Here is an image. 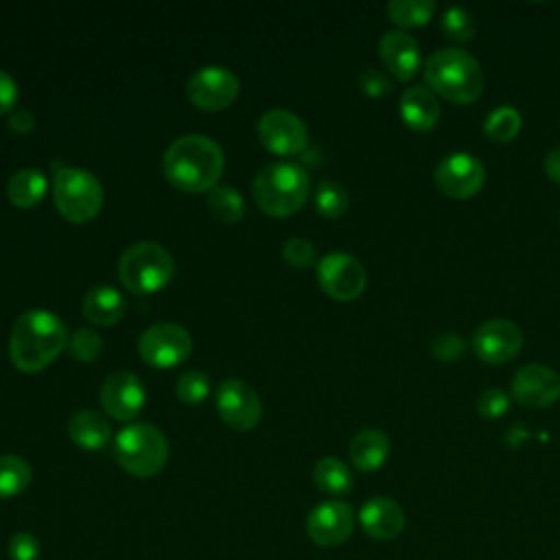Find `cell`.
<instances>
[{"label": "cell", "instance_id": "6da1fadb", "mask_svg": "<svg viewBox=\"0 0 560 560\" xmlns=\"http://www.w3.org/2000/svg\"><path fill=\"white\" fill-rule=\"evenodd\" d=\"M223 162V149L212 138L188 133L168 144L162 158V171L184 192H208L217 186Z\"/></svg>", "mask_w": 560, "mask_h": 560}, {"label": "cell", "instance_id": "7a4b0ae2", "mask_svg": "<svg viewBox=\"0 0 560 560\" xmlns=\"http://www.w3.org/2000/svg\"><path fill=\"white\" fill-rule=\"evenodd\" d=\"M66 346V324L52 311L31 308L13 322L9 357L20 372H39L48 368Z\"/></svg>", "mask_w": 560, "mask_h": 560}, {"label": "cell", "instance_id": "3957f363", "mask_svg": "<svg viewBox=\"0 0 560 560\" xmlns=\"http://www.w3.org/2000/svg\"><path fill=\"white\" fill-rule=\"evenodd\" d=\"M429 90L455 105L475 103L483 92V70L479 61L462 48H442L424 63Z\"/></svg>", "mask_w": 560, "mask_h": 560}, {"label": "cell", "instance_id": "277c9868", "mask_svg": "<svg viewBox=\"0 0 560 560\" xmlns=\"http://www.w3.org/2000/svg\"><path fill=\"white\" fill-rule=\"evenodd\" d=\"M252 192L256 206L265 214L289 217L306 203L311 182L300 164L269 162L256 173L252 182Z\"/></svg>", "mask_w": 560, "mask_h": 560}, {"label": "cell", "instance_id": "5b68a950", "mask_svg": "<svg viewBox=\"0 0 560 560\" xmlns=\"http://www.w3.org/2000/svg\"><path fill=\"white\" fill-rule=\"evenodd\" d=\"M114 457L133 477L158 475L168 459L164 433L149 422H131L114 438Z\"/></svg>", "mask_w": 560, "mask_h": 560}, {"label": "cell", "instance_id": "8992f818", "mask_svg": "<svg viewBox=\"0 0 560 560\" xmlns=\"http://www.w3.org/2000/svg\"><path fill=\"white\" fill-rule=\"evenodd\" d=\"M175 260L166 247L155 241H138L129 245L118 260V276L125 289L136 295L155 293L171 282Z\"/></svg>", "mask_w": 560, "mask_h": 560}, {"label": "cell", "instance_id": "52a82bcc", "mask_svg": "<svg viewBox=\"0 0 560 560\" xmlns=\"http://www.w3.org/2000/svg\"><path fill=\"white\" fill-rule=\"evenodd\" d=\"M52 197L59 214L72 223L94 219L103 206V186L98 177L85 168H55Z\"/></svg>", "mask_w": 560, "mask_h": 560}, {"label": "cell", "instance_id": "ba28073f", "mask_svg": "<svg viewBox=\"0 0 560 560\" xmlns=\"http://www.w3.org/2000/svg\"><path fill=\"white\" fill-rule=\"evenodd\" d=\"M192 350L188 330L175 322H158L142 330L138 352L144 363L166 370L179 365Z\"/></svg>", "mask_w": 560, "mask_h": 560}, {"label": "cell", "instance_id": "9c48e42d", "mask_svg": "<svg viewBox=\"0 0 560 560\" xmlns=\"http://www.w3.org/2000/svg\"><path fill=\"white\" fill-rule=\"evenodd\" d=\"M433 182L444 197L464 201L481 192L486 184V166L470 153H451L435 166Z\"/></svg>", "mask_w": 560, "mask_h": 560}, {"label": "cell", "instance_id": "30bf717a", "mask_svg": "<svg viewBox=\"0 0 560 560\" xmlns=\"http://www.w3.org/2000/svg\"><path fill=\"white\" fill-rule=\"evenodd\" d=\"M241 81L225 66H203L195 70L186 83L188 101L199 109H225L238 96Z\"/></svg>", "mask_w": 560, "mask_h": 560}, {"label": "cell", "instance_id": "8fae6325", "mask_svg": "<svg viewBox=\"0 0 560 560\" xmlns=\"http://www.w3.org/2000/svg\"><path fill=\"white\" fill-rule=\"evenodd\" d=\"M317 280L332 300L352 302L363 293L368 273L354 256L346 252H330L317 262Z\"/></svg>", "mask_w": 560, "mask_h": 560}, {"label": "cell", "instance_id": "7c38bea8", "mask_svg": "<svg viewBox=\"0 0 560 560\" xmlns=\"http://www.w3.org/2000/svg\"><path fill=\"white\" fill-rule=\"evenodd\" d=\"M214 405L221 420L238 431L254 429L262 416L258 392L247 381L234 376L219 383Z\"/></svg>", "mask_w": 560, "mask_h": 560}, {"label": "cell", "instance_id": "4fadbf2b", "mask_svg": "<svg viewBox=\"0 0 560 560\" xmlns=\"http://www.w3.org/2000/svg\"><path fill=\"white\" fill-rule=\"evenodd\" d=\"M258 138L265 149L278 155L302 153L308 144V131L302 118L282 107L267 109L258 118Z\"/></svg>", "mask_w": 560, "mask_h": 560}, {"label": "cell", "instance_id": "5bb4252c", "mask_svg": "<svg viewBox=\"0 0 560 560\" xmlns=\"http://www.w3.org/2000/svg\"><path fill=\"white\" fill-rule=\"evenodd\" d=\"M523 348V330L510 319L483 322L472 332V352L490 365L512 361Z\"/></svg>", "mask_w": 560, "mask_h": 560}, {"label": "cell", "instance_id": "9a60e30c", "mask_svg": "<svg viewBox=\"0 0 560 560\" xmlns=\"http://www.w3.org/2000/svg\"><path fill=\"white\" fill-rule=\"evenodd\" d=\"M354 514L346 501L317 503L306 516V534L319 547H337L352 536Z\"/></svg>", "mask_w": 560, "mask_h": 560}, {"label": "cell", "instance_id": "2e32d148", "mask_svg": "<svg viewBox=\"0 0 560 560\" xmlns=\"http://www.w3.org/2000/svg\"><path fill=\"white\" fill-rule=\"evenodd\" d=\"M98 398H101L103 409L114 420L129 422L142 411L144 400H147V389L133 372L118 370V372H112L103 381Z\"/></svg>", "mask_w": 560, "mask_h": 560}, {"label": "cell", "instance_id": "e0dca14e", "mask_svg": "<svg viewBox=\"0 0 560 560\" xmlns=\"http://www.w3.org/2000/svg\"><path fill=\"white\" fill-rule=\"evenodd\" d=\"M512 396L529 409L551 407L560 398V374L549 365L527 363L512 378Z\"/></svg>", "mask_w": 560, "mask_h": 560}, {"label": "cell", "instance_id": "ac0fdd59", "mask_svg": "<svg viewBox=\"0 0 560 560\" xmlns=\"http://www.w3.org/2000/svg\"><path fill=\"white\" fill-rule=\"evenodd\" d=\"M378 57L398 81H411L420 70V46L405 31H389L378 42Z\"/></svg>", "mask_w": 560, "mask_h": 560}, {"label": "cell", "instance_id": "d6986e66", "mask_svg": "<svg viewBox=\"0 0 560 560\" xmlns=\"http://www.w3.org/2000/svg\"><path fill=\"white\" fill-rule=\"evenodd\" d=\"M359 523L370 538L392 540L405 527V512L398 501L389 497H374L363 503L359 512Z\"/></svg>", "mask_w": 560, "mask_h": 560}, {"label": "cell", "instance_id": "ffe728a7", "mask_svg": "<svg viewBox=\"0 0 560 560\" xmlns=\"http://www.w3.org/2000/svg\"><path fill=\"white\" fill-rule=\"evenodd\" d=\"M400 118L413 131H431L440 120V105L429 88H407L400 96Z\"/></svg>", "mask_w": 560, "mask_h": 560}, {"label": "cell", "instance_id": "44dd1931", "mask_svg": "<svg viewBox=\"0 0 560 560\" xmlns=\"http://www.w3.org/2000/svg\"><path fill=\"white\" fill-rule=\"evenodd\" d=\"M81 311L88 322L96 326H112L125 315L127 300L118 289L109 284H96L83 295Z\"/></svg>", "mask_w": 560, "mask_h": 560}, {"label": "cell", "instance_id": "7402d4cb", "mask_svg": "<svg viewBox=\"0 0 560 560\" xmlns=\"http://www.w3.org/2000/svg\"><path fill=\"white\" fill-rule=\"evenodd\" d=\"M68 435L77 446H81L85 451H98V448L109 444L112 424L98 411L81 409V411L70 416Z\"/></svg>", "mask_w": 560, "mask_h": 560}, {"label": "cell", "instance_id": "603a6c76", "mask_svg": "<svg viewBox=\"0 0 560 560\" xmlns=\"http://www.w3.org/2000/svg\"><path fill=\"white\" fill-rule=\"evenodd\" d=\"M350 462L361 472L378 470L389 457V438L378 429H363L350 442Z\"/></svg>", "mask_w": 560, "mask_h": 560}, {"label": "cell", "instance_id": "cb8c5ba5", "mask_svg": "<svg viewBox=\"0 0 560 560\" xmlns=\"http://www.w3.org/2000/svg\"><path fill=\"white\" fill-rule=\"evenodd\" d=\"M46 186V175L35 166H26L9 177L7 197L15 208H33L44 199Z\"/></svg>", "mask_w": 560, "mask_h": 560}, {"label": "cell", "instance_id": "d4e9b609", "mask_svg": "<svg viewBox=\"0 0 560 560\" xmlns=\"http://www.w3.org/2000/svg\"><path fill=\"white\" fill-rule=\"evenodd\" d=\"M313 481L322 492L330 497H341L352 490L354 479L346 462H341L339 457H322L313 468Z\"/></svg>", "mask_w": 560, "mask_h": 560}, {"label": "cell", "instance_id": "484cf974", "mask_svg": "<svg viewBox=\"0 0 560 560\" xmlns=\"http://www.w3.org/2000/svg\"><path fill=\"white\" fill-rule=\"evenodd\" d=\"M33 479L31 464L20 455H0V499L22 494Z\"/></svg>", "mask_w": 560, "mask_h": 560}, {"label": "cell", "instance_id": "4316f807", "mask_svg": "<svg viewBox=\"0 0 560 560\" xmlns=\"http://www.w3.org/2000/svg\"><path fill=\"white\" fill-rule=\"evenodd\" d=\"M435 11L433 0H392L387 4V18L400 28L424 26Z\"/></svg>", "mask_w": 560, "mask_h": 560}, {"label": "cell", "instance_id": "83f0119b", "mask_svg": "<svg viewBox=\"0 0 560 560\" xmlns=\"http://www.w3.org/2000/svg\"><path fill=\"white\" fill-rule=\"evenodd\" d=\"M208 208L219 221L236 223L245 214V199L236 188L217 184L212 190H208Z\"/></svg>", "mask_w": 560, "mask_h": 560}, {"label": "cell", "instance_id": "f1b7e54d", "mask_svg": "<svg viewBox=\"0 0 560 560\" xmlns=\"http://www.w3.org/2000/svg\"><path fill=\"white\" fill-rule=\"evenodd\" d=\"M313 199H315L317 212L322 217H328V219L341 217L348 210V203H350L348 190L335 179H322L315 186V197Z\"/></svg>", "mask_w": 560, "mask_h": 560}, {"label": "cell", "instance_id": "f546056e", "mask_svg": "<svg viewBox=\"0 0 560 560\" xmlns=\"http://www.w3.org/2000/svg\"><path fill=\"white\" fill-rule=\"evenodd\" d=\"M521 125H523L521 114L510 105H501L492 114H488L483 133L494 142H510L518 136Z\"/></svg>", "mask_w": 560, "mask_h": 560}, {"label": "cell", "instance_id": "4dcf8cb0", "mask_svg": "<svg viewBox=\"0 0 560 560\" xmlns=\"http://www.w3.org/2000/svg\"><path fill=\"white\" fill-rule=\"evenodd\" d=\"M440 31L448 42L455 44H468L475 39L477 33V24L475 18L462 9V7H451L444 11L442 20H440Z\"/></svg>", "mask_w": 560, "mask_h": 560}, {"label": "cell", "instance_id": "1f68e13d", "mask_svg": "<svg viewBox=\"0 0 560 560\" xmlns=\"http://www.w3.org/2000/svg\"><path fill=\"white\" fill-rule=\"evenodd\" d=\"M210 378L206 372L201 370H188L184 372L179 378H177V385H175V392H177V398L182 402H188V405H197L201 400H206V396L210 394Z\"/></svg>", "mask_w": 560, "mask_h": 560}, {"label": "cell", "instance_id": "d6a6232c", "mask_svg": "<svg viewBox=\"0 0 560 560\" xmlns=\"http://www.w3.org/2000/svg\"><path fill=\"white\" fill-rule=\"evenodd\" d=\"M68 352L77 361H94L103 352V337L92 328H79L68 337Z\"/></svg>", "mask_w": 560, "mask_h": 560}, {"label": "cell", "instance_id": "836d02e7", "mask_svg": "<svg viewBox=\"0 0 560 560\" xmlns=\"http://www.w3.org/2000/svg\"><path fill=\"white\" fill-rule=\"evenodd\" d=\"M282 256L289 265L298 267V269H304V267H311L317 258V252H315V245L308 241V238H302V236H293L289 241H284L282 245Z\"/></svg>", "mask_w": 560, "mask_h": 560}, {"label": "cell", "instance_id": "e575fe53", "mask_svg": "<svg viewBox=\"0 0 560 560\" xmlns=\"http://www.w3.org/2000/svg\"><path fill=\"white\" fill-rule=\"evenodd\" d=\"M477 411L483 420H499L501 416H505L510 411V398L505 392L490 387L483 389L477 398Z\"/></svg>", "mask_w": 560, "mask_h": 560}, {"label": "cell", "instance_id": "d590c367", "mask_svg": "<svg viewBox=\"0 0 560 560\" xmlns=\"http://www.w3.org/2000/svg\"><path fill=\"white\" fill-rule=\"evenodd\" d=\"M7 553L11 560H39L42 545L31 532H15L7 542Z\"/></svg>", "mask_w": 560, "mask_h": 560}, {"label": "cell", "instance_id": "8d00e7d4", "mask_svg": "<svg viewBox=\"0 0 560 560\" xmlns=\"http://www.w3.org/2000/svg\"><path fill=\"white\" fill-rule=\"evenodd\" d=\"M466 352V341L457 332H442L431 341V354L440 361H457Z\"/></svg>", "mask_w": 560, "mask_h": 560}, {"label": "cell", "instance_id": "74e56055", "mask_svg": "<svg viewBox=\"0 0 560 560\" xmlns=\"http://www.w3.org/2000/svg\"><path fill=\"white\" fill-rule=\"evenodd\" d=\"M359 88L363 94H368L372 98H381L394 90V83L385 72L376 70V68H368L359 74Z\"/></svg>", "mask_w": 560, "mask_h": 560}, {"label": "cell", "instance_id": "f35d334b", "mask_svg": "<svg viewBox=\"0 0 560 560\" xmlns=\"http://www.w3.org/2000/svg\"><path fill=\"white\" fill-rule=\"evenodd\" d=\"M15 101H18V83L15 79L0 70V114H7L15 107Z\"/></svg>", "mask_w": 560, "mask_h": 560}, {"label": "cell", "instance_id": "ab89813d", "mask_svg": "<svg viewBox=\"0 0 560 560\" xmlns=\"http://www.w3.org/2000/svg\"><path fill=\"white\" fill-rule=\"evenodd\" d=\"M9 127L15 131V133H28L33 131L35 127V116L28 112V109H13L11 116H9Z\"/></svg>", "mask_w": 560, "mask_h": 560}, {"label": "cell", "instance_id": "60d3db41", "mask_svg": "<svg viewBox=\"0 0 560 560\" xmlns=\"http://www.w3.org/2000/svg\"><path fill=\"white\" fill-rule=\"evenodd\" d=\"M545 173L551 182L560 184V147H553L545 158Z\"/></svg>", "mask_w": 560, "mask_h": 560}]
</instances>
